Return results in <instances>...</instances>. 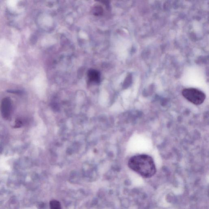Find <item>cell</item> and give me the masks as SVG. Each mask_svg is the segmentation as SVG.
<instances>
[{
    "label": "cell",
    "mask_w": 209,
    "mask_h": 209,
    "mask_svg": "<svg viewBox=\"0 0 209 209\" xmlns=\"http://www.w3.org/2000/svg\"><path fill=\"white\" fill-rule=\"evenodd\" d=\"M10 93H16V94H20L21 92L20 91L14 90V91H10Z\"/></svg>",
    "instance_id": "ba28073f"
},
{
    "label": "cell",
    "mask_w": 209,
    "mask_h": 209,
    "mask_svg": "<svg viewBox=\"0 0 209 209\" xmlns=\"http://www.w3.org/2000/svg\"><path fill=\"white\" fill-rule=\"evenodd\" d=\"M102 2L106 5V6H109V0H102Z\"/></svg>",
    "instance_id": "52a82bcc"
},
{
    "label": "cell",
    "mask_w": 209,
    "mask_h": 209,
    "mask_svg": "<svg viewBox=\"0 0 209 209\" xmlns=\"http://www.w3.org/2000/svg\"><path fill=\"white\" fill-rule=\"evenodd\" d=\"M104 12V10L101 6H97L94 7L93 10V13L96 16H101Z\"/></svg>",
    "instance_id": "5b68a950"
},
{
    "label": "cell",
    "mask_w": 209,
    "mask_h": 209,
    "mask_svg": "<svg viewBox=\"0 0 209 209\" xmlns=\"http://www.w3.org/2000/svg\"><path fill=\"white\" fill-rule=\"evenodd\" d=\"M182 94L185 99L195 105L203 104L206 99V94L196 88H186L183 90Z\"/></svg>",
    "instance_id": "7a4b0ae2"
},
{
    "label": "cell",
    "mask_w": 209,
    "mask_h": 209,
    "mask_svg": "<svg viewBox=\"0 0 209 209\" xmlns=\"http://www.w3.org/2000/svg\"><path fill=\"white\" fill-rule=\"evenodd\" d=\"M96 1H99V0H95Z\"/></svg>",
    "instance_id": "9c48e42d"
},
{
    "label": "cell",
    "mask_w": 209,
    "mask_h": 209,
    "mask_svg": "<svg viewBox=\"0 0 209 209\" xmlns=\"http://www.w3.org/2000/svg\"><path fill=\"white\" fill-rule=\"evenodd\" d=\"M50 208L52 209H60L61 208V205L59 201L57 200H52L50 203Z\"/></svg>",
    "instance_id": "8992f818"
},
{
    "label": "cell",
    "mask_w": 209,
    "mask_h": 209,
    "mask_svg": "<svg viewBox=\"0 0 209 209\" xmlns=\"http://www.w3.org/2000/svg\"><path fill=\"white\" fill-rule=\"evenodd\" d=\"M128 165L133 171L145 178H149L156 174V169L153 159L147 155H139L132 156Z\"/></svg>",
    "instance_id": "6da1fadb"
},
{
    "label": "cell",
    "mask_w": 209,
    "mask_h": 209,
    "mask_svg": "<svg viewBox=\"0 0 209 209\" xmlns=\"http://www.w3.org/2000/svg\"><path fill=\"white\" fill-rule=\"evenodd\" d=\"M88 75L89 81H90L97 83H100V74L98 71L94 69H90L88 72Z\"/></svg>",
    "instance_id": "277c9868"
},
{
    "label": "cell",
    "mask_w": 209,
    "mask_h": 209,
    "mask_svg": "<svg viewBox=\"0 0 209 209\" xmlns=\"http://www.w3.org/2000/svg\"><path fill=\"white\" fill-rule=\"evenodd\" d=\"M1 110L4 118L6 119L9 118L12 110L10 99L6 98L2 99L1 104Z\"/></svg>",
    "instance_id": "3957f363"
}]
</instances>
